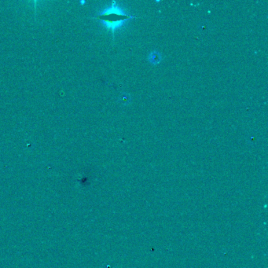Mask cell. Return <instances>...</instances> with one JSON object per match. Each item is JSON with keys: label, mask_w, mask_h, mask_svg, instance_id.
I'll return each instance as SVG.
<instances>
[{"label": "cell", "mask_w": 268, "mask_h": 268, "mask_svg": "<svg viewBox=\"0 0 268 268\" xmlns=\"http://www.w3.org/2000/svg\"><path fill=\"white\" fill-rule=\"evenodd\" d=\"M133 18H135V16L126 14L115 1L96 17V19L100 20L108 30L111 31L113 37L116 30L123 26L128 20Z\"/></svg>", "instance_id": "cell-1"}, {"label": "cell", "mask_w": 268, "mask_h": 268, "mask_svg": "<svg viewBox=\"0 0 268 268\" xmlns=\"http://www.w3.org/2000/svg\"><path fill=\"white\" fill-rule=\"evenodd\" d=\"M131 98L129 96V95L127 94H123L120 96V102H122L123 104H127V103L130 102Z\"/></svg>", "instance_id": "cell-3"}, {"label": "cell", "mask_w": 268, "mask_h": 268, "mask_svg": "<svg viewBox=\"0 0 268 268\" xmlns=\"http://www.w3.org/2000/svg\"><path fill=\"white\" fill-rule=\"evenodd\" d=\"M161 57L160 55H159L158 53L157 52H153L150 54V57H149V60L150 61V62H152L153 64H158L160 62Z\"/></svg>", "instance_id": "cell-2"}]
</instances>
